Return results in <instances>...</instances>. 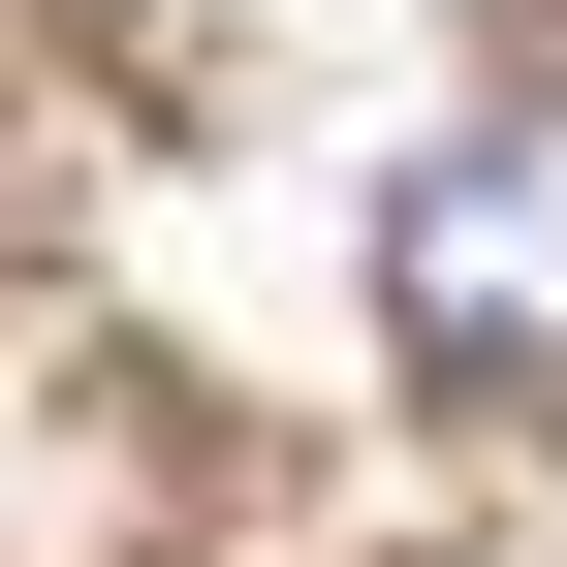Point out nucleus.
Listing matches in <instances>:
<instances>
[{"label": "nucleus", "instance_id": "1", "mask_svg": "<svg viewBox=\"0 0 567 567\" xmlns=\"http://www.w3.org/2000/svg\"><path fill=\"white\" fill-rule=\"evenodd\" d=\"M379 316H410V379H567V95L442 126L379 189Z\"/></svg>", "mask_w": 567, "mask_h": 567}]
</instances>
